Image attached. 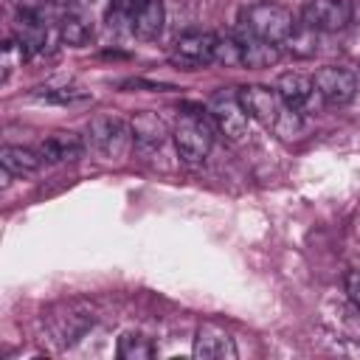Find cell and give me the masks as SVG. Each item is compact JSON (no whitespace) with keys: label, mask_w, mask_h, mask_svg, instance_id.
<instances>
[{"label":"cell","mask_w":360,"mask_h":360,"mask_svg":"<svg viewBox=\"0 0 360 360\" xmlns=\"http://www.w3.org/2000/svg\"><path fill=\"white\" fill-rule=\"evenodd\" d=\"M183 110L186 112H180L172 138H174V149H177L180 160L188 166H197L208 158V152L214 146V124L208 121L211 115L205 118V112L191 104H186Z\"/></svg>","instance_id":"obj_1"},{"label":"cell","mask_w":360,"mask_h":360,"mask_svg":"<svg viewBox=\"0 0 360 360\" xmlns=\"http://www.w3.org/2000/svg\"><path fill=\"white\" fill-rule=\"evenodd\" d=\"M236 28H242V31H248V34L264 39V42L284 45V39L290 37V31L295 28V20L278 3H253V6L242 8Z\"/></svg>","instance_id":"obj_2"},{"label":"cell","mask_w":360,"mask_h":360,"mask_svg":"<svg viewBox=\"0 0 360 360\" xmlns=\"http://www.w3.org/2000/svg\"><path fill=\"white\" fill-rule=\"evenodd\" d=\"M132 143V129L124 118L112 115V112H101L96 118H90L87 124V146H93L101 158L115 160L121 158Z\"/></svg>","instance_id":"obj_3"},{"label":"cell","mask_w":360,"mask_h":360,"mask_svg":"<svg viewBox=\"0 0 360 360\" xmlns=\"http://www.w3.org/2000/svg\"><path fill=\"white\" fill-rule=\"evenodd\" d=\"M214 45H217V34L186 31L174 39L169 51V62L180 70H200L205 65H214Z\"/></svg>","instance_id":"obj_4"},{"label":"cell","mask_w":360,"mask_h":360,"mask_svg":"<svg viewBox=\"0 0 360 360\" xmlns=\"http://www.w3.org/2000/svg\"><path fill=\"white\" fill-rule=\"evenodd\" d=\"M205 112L211 115L214 127H217L228 141H233V143L248 141V135H250V127H248L250 115L242 110V104H239V98H236V96L214 93V96L208 98Z\"/></svg>","instance_id":"obj_5"},{"label":"cell","mask_w":360,"mask_h":360,"mask_svg":"<svg viewBox=\"0 0 360 360\" xmlns=\"http://www.w3.org/2000/svg\"><path fill=\"white\" fill-rule=\"evenodd\" d=\"M96 323V315L87 304H79V301H70V304H62L59 309H53L48 315V326L53 332V340L59 346H73L90 326Z\"/></svg>","instance_id":"obj_6"},{"label":"cell","mask_w":360,"mask_h":360,"mask_svg":"<svg viewBox=\"0 0 360 360\" xmlns=\"http://www.w3.org/2000/svg\"><path fill=\"white\" fill-rule=\"evenodd\" d=\"M236 98H239L242 110L253 121H259L262 127H267V129H276L278 118L287 110L284 101H281V96L276 93V87L270 90V87H262V84H245V87L236 90Z\"/></svg>","instance_id":"obj_7"},{"label":"cell","mask_w":360,"mask_h":360,"mask_svg":"<svg viewBox=\"0 0 360 360\" xmlns=\"http://www.w3.org/2000/svg\"><path fill=\"white\" fill-rule=\"evenodd\" d=\"M315 93L329 104V107H343L354 98L357 93V79L352 70L338 68V65H323L315 76H312Z\"/></svg>","instance_id":"obj_8"},{"label":"cell","mask_w":360,"mask_h":360,"mask_svg":"<svg viewBox=\"0 0 360 360\" xmlns=\"http://www.w3.org/2000/svg\"><path fill=\"white\" fill-rule=\"evenodd\" d=\"M352 20V8L346 0H307L301 11V22L315 28L318 34H332L346 28Z\"/></svg>","instance_id":"obj_9"},{"label":"cell","mask_w":360,"mask_h":360,"mask_svg":"<svg viewBox=\"0 0 360 360\" xmlns=\"http://www.w3.org/2000/svg\"><path fill=\"white\" fill-rule=\"evenodd\" d=\"M194 357L202 360H233L236 357V343L228 329L217 323H202L194 335Z\"/></svg>","instance_id":"obj_10"},{"label":"cell","mask_w":360,"mask_h":360,"mask_svg":"<svg viewBox=\"0 0 360 360\" xmlns=\"http://www.w3.org/2000/svg\"><path fill=\"white\" fill-rule=\"evenodd\" d=\"M87 149V141L79 135V132H70V129H59L53 135H48L42 143H39V158L42 163H70V160H79Z\"/></svg>","instance_id":"obj_11"},{"label":"cell","mask_w":360,"mask_h":360,"mask_svg":"<svg viewBox=\"0 0 360 360\" xmlns=\"http://www.w3.org/2000/svg\"><path fill=\"white\" fill-rule=\"evenodd\" d=\"M129 129H132V143H135L141 152L160 149V146L169 141V129H166L163 118L155 115V112H138V115L129 121Z\"/></svg>","instance_id":"obj_12"},{"label":"cell","mask_w":360,"mask_h":360,"mask_svg":"<svg viewBox=\"0 0 360 360\" xmlns=\"http://www.w3.org/2000/svg\"><path fill=\"white\" fill-rule=\"evenodd\" d=\"M276 93L281 96L284 107L295 110V112H304L309 104H312V96H315V84L309 76L304 73H281L278 82H276Z\"/></svg>","instance_id":"obj_13"},{"label":"cell","mask_w":360,"mask_h":360,"mask_svg":"<svg viewBox=\"0 0 360 360\" xmlns=\"http://www.w3.org/2000/svg\"><path fill=\"white\" fill-rule=\"evenodd\" d=\"M166 22L160 0H135L132 3V34L138 39H158Z\"/></svg>","instance_id":"obj_14"},{"label":"cell","mask_w":360,"mask_h":360,"mask_svg":"<svg viewBox=\"0 0 360 360\" xmlns=\"http://www.w3.org/2000/svg\"><path fill=\"white\" fill-rule=\"evenodd\" d=\"M233 37L239 39V48H242V68H270L278 62V45L264 42L242 28H236Z\"/></svg>","instance_id":"obj_15"},{"label":"cell","mask_w":360,"mask_h":360,"mask_svg":"<svg viewBox=\"0 0 360 360\" xmlns=\"http://www.w3.org/2000/svg\"><path fill=\"white\" fill-rule=\"evenodd\" d=\"M14 39L22 45V51L31 56V53H39L45 48V39H48V28L42 22L39 14L34 11H17V20H14Z\"/></svg>","instance_id":"obj_16"},{"label":"cell","mask_w":360,"mask_h":360,"mask_svg":"<svg viewBox=\"0 0 360 360\" xmlns=\"http://www.w3.org/2000/svg\"><path fill=\"white\" fill-rule=\"evenodd\" d=\"M0 163L6 169V174H14V177H22V174H34L42 163L39 152L28 149V146H3L0 152Z\"/></svg>","instance_id":"obj_17"},{"label":"cell","mask_w":360,"mask_h":360,"mask_svg":"<svg viewBox=\"0 0 360 360\" xmlns=\"http://www.w3.org/2000/svg\"><path fill=\"white\" fill-rule=\"evenodd\" d=\"M59 34H62V42L79 48L84 45L90 37H93V20L79 11V8H70L65 17H62V25H59Z\"/></svg>","instance_id":"obj_18"},{"label":"cell","mask_w":360,"mask_h":360,"mask_svg":"<svg viewBox=\"0 0 360 360\" xmlns=\"http://www.w3.org/2000/svg\"><path fill=\"white\" fill-rule=\"evenodd\" d=\"M115 352H118L121 360H152L158 354L155 343L141 332H124L118 338V349Z\"/></svg>","instance_id":"obj_19"},{"label":"cell","mask_w":360,"mask_h":360,"mask_svg":"<svg viewBox=\"0 0 360 360\" xmlns=\"http://www.w3.org/2000/svg\"><path fill=\"white\" fill-rule=\"evenodd\" d=\"M287 51L295 56H312L318 51V31L309 28L307 22H295V28L290 31V37L284 39Z\"/></svg>","instance_id":"obj_20"},{"label":"cell","mask_w":360,"mask_h":360,"mask_svg":"<svg viewBox=\"0 0 360 360\" xmlns=\"http://www.w3.org/2000/svg\"><path fill=\"white\" fill-rule=\"evenodd\" d=\"M214 65H222V68H242V48H239V39H236L233 34L217 37V45H214Z\"/></svg>","instance_id":"obj_21"},{"label":"cell","mask_w":360,"mask_h":360,"mask_svg":"<svg viewBox=\"0 0 360 360\" xmlns=\"http://www.w3.org/2000/svg\"><path fill=\"white\" fill-rule=\"evenodd\" d=\"M37 98L48 101V104H82V101H90V93L82 90V87H42L37 93Z\"/></svg>","instance_id":"obj_22"},{"label":"cell","mask_w":360,"mask_h":360,"mask_svg":"<svg viewBox=\"0 0 360 360\" xmlns=\"http://www.w3.org/2000/svg\"><path fill=\"white\" fill-rule=\"evenodd\" d=\"M25 56H28V53L22 51V45H20L17 39H8V42L3 45V56H0V65H3V82H8L11 70H14L17 65H22Z\"/></svg>","instance_id":"obj_23"},{"label":"cell","mask_w":360,"mask_h":360,"mask_svg":"<svg viewBox=\"0 0 360 360\" xmlns=\"http://www.w3.org/2000/svg\"><path fill=\"white\" fill-rule=\"evenodd\" d=\"M346 292H349V298L354 301V307L360 309V273H349V278H346Z\"/></svg>","instance_id":"obj_24"},{"label":"cell","mask_w":360,"mask_h":360,"mask_svg":"<svg viewBox=\"0 0 360 360\" xmlns=\"http://www.w3.org/2000/svg\"><path fill=\"white\" fill-rule=\"evenodd\" d=\"M17 11H34V14H39L42 11V6L45 3H51V0H8Z\"/></svg>","instance_id":"obj_25"},{"label":"cell","mask_w":360,"mask_h":360,"mask_svg":"<svg viewBox=\"0 0 360 360\" xmlns=\"http://www.w3.org/2000/svg\"><path fill=\"white\" fill-rule=\"evenodd\" d=\"M51 3H56V6H65V8L70 11V8H76V3H79V0H51Z\"/></svg>","instance_id":"obj_26"}]
</instances>
